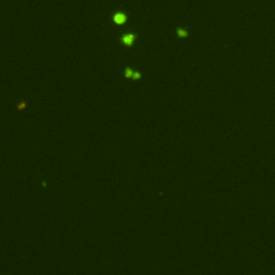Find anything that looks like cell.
Wrapping results in <instances>:
<instances>
[{
	"instance_id": "cell-1",
	"label": "cell",
	"mask_w": 275,
	"mask_h": 275,
	"mask_svg": "<svg viewBox=\"0 0 275 275\" xmlns=\"http://www.w3.org/2000/svg\"><path fill=\"white\" fill-rule=\"evenodd\" d=\"M134 40H136V34H133V33H127V34L123 36V38H122V41L126 45H131L132 43L134 42Z\"/></svg>"
},
{
	"instance_id": "cell-2",
	"label": "cell",
	"mask_w": 275,
	"mask_h": 275,
	"mask_svg": "<svg viewBox=\"0 0 275 275\" xmlns=\"http://www.w3.org/2000/svg\"><path fill=\"white\" fill-rule=\"evenodd\" d=\"M125 75H126L127 78H134V80H139V78H141L140 73L132 71V70L129 69V68H127V69L125 70Z\"/></svg>"
},
{
	"instance_id": "cell-3",
	"label": "cell",
	"mask_w": 275,
	"mask_h": 275,
	"mask_svg": "<svg viewBox=\"0 0 275 275\" xmlns=\"http://www.w3.org/2000/svg\"><path fill=\"white\" fill-rule=\"evenodd\" d=\"M114 21L118 24L124 23V22H126V15L125 14H116L114 16Z\"/></svg>"
}]
</instances>
